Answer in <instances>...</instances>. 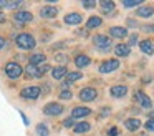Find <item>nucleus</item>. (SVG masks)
I'll return each instance as SVG.
<instances>
[{
  "mask_svg": "<svg viewBox=\"0 0 154 136\" xmlns=\"http://www.w3.org/2000/svg\"><path fill=\"white\" fill-rule=\"evenodd\" d=\"M109 93L114 98H123V96L128 95V86L126 85H114V86H111Z\"/></svg>",
  "mask_w": 154,
  "mask_h": 136,
  "instance_id": "nucleus-14",
  "label": "nucleus"
},
{
  "mask_svg": "<svg viewBox=\"0 0 154 136\" xmlns=\"http://www.w3.org/2000/svg\"><path fill=\"white\" fill-rule=\"evenodd\" d=\"M90 63H91V58L88 55H76L75 56V65H76V68H85Z\"/></svg>",
  "mask_w": 154,
  "mask_h": 136,
  "instance_id": "nucleus-20",
  "label": "nucleus"
},
{
  "mask_svg": "<svg viewBox=\"0 0 154 136\" xmlns=\"http://www.w3.org/2000/svg\"><path fill=\"white\" fill-rule=\"evenodd\" d=\"M93 43L100 52H109L111 48V36H106L103 33H98L93 36Z\"/></svg>",
  "mask_w": 154,
  "mask_h": 136,
  "instance_id": "nucleus-3",
  "label": "nucleus"
},
{
  "mask_svg": "<svg viewBox=\"0 0 154 136\" xmlns=\"http://www.w3.org/2000/svg\"><path fill=\"white\" fill-rule=\"evenodd\" d=\"M40 96H42V88L40 86H35V85L25 86L20 91V98H23V100H38Z\"/></svg>",
  "mask_w": 154,
  "mask_h": 136,
  "instance_id": "nucleus-4",
  "label": "nucleus"
},
{
  "mask_svg": "<svg viewBox=\"0 0 154 136\" xmlns=\"http://www.w3.org/2000/svg\"><path fill=\"white\" fill-rule=\"evenodd\" d=\"M37 134H38V136H48V134H50V131H48V126L45 125V123H40V125L37 126Z\"/></svg>",
  "mask_w": 154,
  "mask_h": 136,
  "instance_id": "nucleus-27",
  "label": "nucleus"
},
{
  "mask_svg": "<svg viewBox=\"0 0 154 136\" xmlns=\"http://www.w3.org/2000/svg\"><path fill=\"white\" fill-rule=\"evenodd\" d=\"M141 3H143L141 0H131V2L129 0H124L123 7H126V8H133V7H141Z\"/></svg>",
  "mask_w": 154,
  "mask_h": 136,
  "instance_id": "nucleus-28",
  "label": "nucleus"
},
{
  "mask_svg": "<svg viewBox=\"0 0 154 136\" xmlns=\"http://www.w3.org/2000/svg\"><path fill=\"white\" fill-rule=\"evenodd\" d=\"M91 115V109L86 106H76V108L71 109V118L73 119H80V118H86Z\"/></svg>",
  "mask_w": 154,
  "mask_h": 136,
  "instance_id": "nucleus-11",
  "label": "nucleus"
},
{
  "mask_svg": "<svg viewBox=\"0 0 154 136\" xmlns=\"http://www.w3.org/2000/svg\"><path fill=\"white\" fill-rule=\"evenodd\" d=\"M55 62H57V63H65V65H66L68 56L65 55V53H57V55H55Z\"/></svg>",
  "mask_w": 154,
  "mask_h": 136,
  "instance_id": "nucleus-29",
  "label": "nucleus"
},
{
  "mask_svg": "<svg viewBox=\"0 0 154 136\" xmlns=\"http://www.w3.org/2000/svg\"><path fill=\"white\" fill-rule=\"evenodd\" d=\"M14 20L18 23V25H23V23H30L33 20V15H32L28 10H17L14 13Z\"/></svg>",
  "mask_w": 154,
  "mask_h": 136,
  "instance_id": "nucleus-6",
  "label": "nucleus"
},
{
  "mask_svg": "<svg viewBox=\"0 0 154 136\" xmlns=\"http://www.w3.org/2000/svg\"><path fill=\"white\" fill-rule=\"evenodd\" d=\"M4 71L7 75V78H10V80H17L23 75V68L17 62H7L4 66Z\"/></svg>",
  "mask_w": 154,
  "mask_h": 136,
  "instance_id": "nucleus-2",
  "label": "nucleus"
},
{
  "mask_svg": "<svg viewBox=\"0 0 154 136\" xmlns=\"http://www.w3.org/2000/svg\"><path fill=\"white\" fill-rule=\"evenodd\" d=\"M5 43H7V42H5V38H4L2 35H0V50H2V48L5 46Z\"/></svg>",
  "mask_w": 154,
  "mask_h": 136,
  "instance_id": "nucleus-43",
  "label": "nucleus"
},
{
  "mask_svg": "<svg viewBox=\"0 0 154 136\" xmlns=\"http://www.w3.org/2000/svg\"><path fill=\"white\" fill-rule=\"evenodd\" d=\"M134 100H136L137 103H139L143 108H146V109H151L152 108V101H151V98L146 95L144 91H141V90H137L136 93H134Z\"/></svg>",
  "mask_w": 154,
  "mask_h": 136,
  "instance_id": "nucleus-7",
  "label": "nucleus"
},
{
  "mask_svg": "<svg viewBox=\"0 0 154 136\" xmlns=\"http://www.w3.org/2000/svg\"><path fill=\"white\" fill-rule=\"evenodd\" d=\"M5 20H7L5 13H4V12H0V25H2V23H5Z\"/></svg>",
  "mask_w": 154,
  "mask_h": 136,
  "instance_id": "nucleus-42",
  "label": "nucleus"
},
{
  "mask_svg": "<svg viewBox=\"0 0 154 136\" xmlns=\"http://www.w3.org/2000/svg\"><path fill=\"white\" fill-rule=\"evenodd\" d=\"M136 15L143 17V18H149V17L154 15V7L152 5H141V7H137Z\"/></svg>",
  "mask_w": 154,
  "mask_h": 136,
  "instance_id": "nucleus-15",
  "label": "nucleus"
},
{
  "mask_svg": "<svg viewBox=\"0 0 154 136\" xmlns=\"http://www.w3.org/2000/svg\"><path fill=\"white\" fill-rule=\"evenodd\" d=\"M118 134H119V129H118L116 126L109 128V131H108V136H118Z\"/></svg>",
  "mask_w": 154,
  "mask_h": 136,
  "instance_id": "nucleus-38",
  "label": "nucleus"
},
{
  "mask_svg": "<svg viewBox=\"0 0 154 136\" xmlns=\"http://www.w3.org/2000/svg\"><path fill=\"white\" fill-rule=\"evenodd\" d=\"M96 96H98V91L94 88H91V86H85L80 91L81 101H93V100H96Z\"/></svg>",
  "mask_w": 154,
  "mask_h": 136,
  "instance_id": "nucleus-9",
  "label": "nucleus"
},
{
  "mask_svg": "<svg viewBox=\"0 0 154 136\" xmlns=\"http://www.w3.org/2000/svg\"><path fill=\"white\" fill-rule=\"evenodd\" d=\"M75 125H76V123H75V119L71 118V116H68L66 119H63V126H65V128H73Z\"/></svg>",
  "mask_w": 154,
  "mask_h": 136,
  "instance_id": "nucleus-32",
  "label": "nucleus"
},
{
  "mask_svg": "<svg viewBox=\"0 0 154 136\" xmlns=\"http://www.w3.org/2000/svg\"><path fill=\"white\" fill-rule=\"evenodd\" d=\"M139 48L143 53H146V55H152L154 53V45L151 40H143V42H139Z\"/></svg>",
  "mask_w": 154,
  "mask_h": 136,
  "instance_id": "nucleus-22",
  "label": "nucleus"
},
{
  "mask_svg": "<svg viewBox=\"0 0 154 136\" xmlns=\"http://www.w3.org/2000/svg\"><path fill=\"white\" fill-rule=\"evenodd\" d=\"M23 5V2H5V7L7 8H18V7Z\"/></svg>",
  "mask_w": 154,
  "mask_h": 136,
  "instance_id": "nucleus-33",
  "label": "nucleus"
},
{
  "mask_svg": "<svg viewBox=\"0 0 154 136\" xmlns=\"http://www.w3.org/2000/svg\"><path fill=\"white\" fill-rule=\"evenodd\" d=\"M15 43L20 50H32L37 45V40L32 33H18L17 38H15Z\"/></svg>",
  "mask_w": 154,
  "mask_h": 136,
  "instance_id": "nucleus-1",
  "label": "nucleus"
},
{
  "mask_svg": "<svg viewBox=\"0 0 154 136\" xmlns=\"http://www.w3.org/2000/svg\"><path fill=\"white\" fill-rule=\"evenodd\" d=\"M45 60H47V55L42 53V52H35V53H32V55L28 56V63H30V65H37V66L43 65Z\"/></svg>",
  "mask_w": 154,
  "mask_h": 136,
  "instance_id": "nucleus-12",
  "label": "nucleus"
},
{
  "mask_svg": "<svg viewBox=\"0 0 154 136\" xmlns=\"http://www.w3.org/2000/svg\"><path fill=\"white\" fill-rule=\"evenodd\" d=\"M124 126H126L128 131H137L141 128V121L137 118H128L124 121Z\"/></svg>",
  "mask_w": 154,
  "mask_h": 136,
  "instance_id": "nucleus-21",
  "label": "nucleus"
},
{
  "mask_svg": "<svg viewBox=\"0 0 154 136\" xmlns=\"http://www.w3.org/2000/svg\"><path fill=\"white\" fill-rule=\"evenodd\" d=\"M114 53H116V56H119V58L121 56L124 58V56H128L131 53V46L128 45V43H118V45L114 46Z\"/></svg>",
  "mask_w": 154,
  "mask_h": 136,
  "instance_id": "nucleus-18",
  "label": "nucleus"
},
{
  "mask_svg": "<svg viewBox=\"0 0 154 136\" xmlns=\"http://www.w3.org/2000/svg\"><path fill=\"white\" fill-rule=\"evenodd\" d=\"M20 116H22V119H23L25 126H28V125H30V121H28V118H27V116H25V115H23V113H22V111H20Z\"/></svg>",
  "mask_w": 154,
  "mask_h": 136,
  "instance_id": "nucleus-41",
  "label": "nucleus"
},
{
  "mask_svg": "<svg viewBox=\"0 0 154 136\" xmlns=\"http://www.w3.org/2000/svg\"><path fill=\"white\" fill-rule=\"evenodd\" d=\"M40 15L43 17V18H55V17L58 15V8L53 5H45V7H42Z\"/></svg>",
  "mask_w": 154,
  "mask_h": 136,
  "instance_id": "nucleus-13",
  "label": "nucleus"
},
{
  "mask_svg": "<svg viewBox=\"0 0 154 136\" xmlns=\"http://www.w3.org/2000/svg\"><path fill=\"white\" fill-rule=\"evenodd\" d=\"M60 98L61 100H71L73 98V93L70 90H63V91H60Z\"/></svg>",
  "mask_w": 154,
  "mask_h": 136,
  "instance_id": "nucleus-30",
  "label": "nucleus"
},
{
  "mask_svg": "<svg viewBox=\"0 0 154 136\" xmlns=\"http://www.w3.org/2000/svg\"><path fill=\"white\" fill-rule=\"evenodd\" d=\"M144 128H146L147 131H154V119H147V121L144 123Z\"/></svg>",
  "mask_w": 154,
  "mask_h": 136,
  "instance_id": "nucleus-34",
  "label": "nucleus"
},
{
  "mask_svg": "<svg viewBox=\"0 0 154 136\" xmlns=\"http://www.w3.org/2000/svg\"><path fill=\"white\" fill-rule=\"evenodd\" d=\"M136 43H137V35H136V33L129 35V43H128V45H129V46H134Z\"/></svg>",
  "mask_w": 154,
  "mask_h": 136,
  "instance_id": "nucleus-36",
  "label": "nucleus"
},
{
  "mask_svg": "<svg viewBox=\"0 0 154 136\" xmlns=\"http://www.w3.org/2000/svg\"><path fill=\"white\" fill-rule=\"evenodd\" d=\"M5 7V0H0V12H2V8Z\"/></svg>",
  "mask_w": 154,
  "mask_h": 136,
  "instance_id": "nucleus-44",
  "label": "nucleus"
},
{
  "mask_svg": "<svg viewBox=\"0 0 154 136\" xmlns=\"http://www.w3.org/2000/svg\"><path fill=\"white\" fill-rule=\"evenodd\" d=\"M100 7H101V12L103 13H111L116 8V3L113 0H103V2H100Z\"/></svg>",
  "mask_w": 154,
  "mask_h": 136,
  "instance_id": "nucleus-25",
  "label": "nucleus"
},
{
  "mask_svg": "<svg viewBox=\"0 0 154 136\" xmlns=\"http://www.w3.org/2000/svg\"><path fill=\"white\" fill-rule=\"evenodd\" d=\"M65 111V106L61 103H47L43 106V113L47 116H60Z\"/></svg>",
  "mask_w": 154,
  "mask_h": 136,
  "instance_id": "nucleus-5",
  "label": "nucleus"
},
{
  "mask_svg": "<svg viewBox=\"0 0 154 136\" xmlns=\"http://www.w3.org/2000/svg\"><path fill=\"white\" fill-rule=\"evenodd\" d=\"M101 23H103V18H101V17L93 15V17H90V18H88V22H86V30L98 28V27H101Z\"/></svg>",
  "mask_w": 154,
  "mask_h": 136,
  "instance_id": "nucleus-23",
  "label": "nucleus"
},
{
  "mask_svg": "<svg viewBox=\"0 0 154 136\" xmlns=\"http://www.w3.org/2000/svg\"><path fill=\"white\" fill-rule=\"evenodd\" d=\"M109 111H111L109 108H103V109H101V118H106V116L109 115Z\"/></svg>",
  "mask_w": 154,
  "mask_h": 136,
  "instance_id": "nucleus-40",
  "label": "nucleus"
},
{
  "mask_svg": "<svg viewBox=\"0 0 154 136\" xmlns=\"http://www.w3.org/2000/svg\"><path fill=\"white\" fill-rule=\"evenodd\" d=\"M63 22L66 23V25H80V23L83 22V17L78 12H71V13H66V15H65Z\"/></svg>",
  "mask_w": 154,
  "mask_h": 136,
  "instance_id": "nucleus-10",
  "label": "nucleus"
},
{
  "mask_svg": "<svg viewBox=\"0 0 154 136\" xmlns=\"http://www.w3.org/2000/svg\"><path fill=\"white\" fill-rule=\"evenodd\" d=\"M66 75H68L66 65H60V66H55V68H51V76H53L55 80H63Z\"/></svg>",
  "mask_w": 154,
  "mask_h": 136,
  "instance_id": "nucleus-16",
  "label": "nucleus"
},
{
  "mask_svg": "<svg viewBox=\"0 0 154 136\" xmlns=\"http://www.w3.org/2000/svg\"><path fill=\"white\" fill-rule=\"evenodd\" d=\"M141 30L146 33H154V23H146V25H141Z\"/></svg>",
  "mask_w": 154,
  "mask_h": 136,
  "instance_id": "nucleus-31",
  "label": "nucleus"
},
{
  "mask_svg": "<svg viewBox=\"0 0 154 136\" xmlns=\"http://www.w3.org/2000/svg\"><path fill=\"white\" fill-rule=\"evenodd\" d=\"M90 129H91V125L88 121H80V123H76V125L73 126V131L78 133V134H81V133H88Z\"/></svg>",
  "mask_w": 154,
  "mask_h": 136,
  "instance_id": "nucleus-24",
  "label": "nucleus"
},
{
  "mask_svg": "<svg viewBox=\"0 0 154 136\" xmlns=\"http://www.w3.org/2000/svg\"><path fill=\"white\" fill-rule=\"evenodd\" d=\"M81 78H83L81 71H68V75L65 76L66 83H75V81H78V80H81Z\"/></svg>",
  "mask_w": 154,
  "mask_h": 136,
  "instance_id": "nucleus-26",
  "label": "nucleus"
},
{
  "mask_svg": "<svg viewBox=\"0 0 154 136\" xmlns=\"http://www.w3.org/2000/svg\"><path fill=\"white\" fill-rule=\"evenodd\" d=\"M88 32H90V30H86V28H78V30H76V35L86 38V36H88Z\"/></svg>",
  "mask_w": 154,
  "mask_h": 136,
  "instance_id": "nucleus-35",
  "label": "nucleus"
},
{
  "mask_svg": "<svg viewBox=\"0 0 154 136\" xmlns=\"http://www.w3.org/2000/svg\"><path fill=\"white\" fill-rule=\"evenodd\" d=\"M109 35L113 38H126L128 36V30L124 27H111L109 28Z\"/></svg>",
  "mask_w": 154,
  "mask_h": 136,
  "instance_id": "nucleus-19",
  "label": "nucleus"
},
{
  "mask_svg": "<svg viewBox=\"0 0 154 136\" xmlns=\"http://www.w3.org/2000/svg\"><path fill=\"white\" fill-rule=\"evenodd\" d=\"M81 5H83L85 8H94V7H96V2H88V0H85V2H81Z\"/></svg>",
  "mask_w": 154,
  "mask_h": 136,
  "instance_id": "nucleus-37",
  "label": "nucleus"
},
{
  "mask_svg": "<svg viewBox=\"0 0 154 136\" xmlns=\"http://www.w3.org/2000/svg\"><path fill=\"white\" fill-rule=\"evenodd\" d=\"M119 68V60L113 58V60H106L100 65V73H111L114 70Z\"/></svg>",
  "mask_w": 154,
  "mask_h": 136,
  "instance_id": "nucleus-8",
  "label": "nucleus"
},
{
  "mask_svg": "<svg viewBox=\"0 0 154 136\" xmlns=\"http://www.w3.org/2000/svg\"><path fill=\"white\" fill-rule=\"evenodd\" d=\"M23 73H25V78H42L37 65H30V63H28V65L25 66Z\"/></svg>",
  "mask_w": 154,
  "mask_h": 136,
  "instance_id": "nucleus-17",
  "label": "nucleus"
},
{
  "mask_svg": "<svg viewBox=\"0 0 154 136\" xmlns=\"http://www.w3.org/2000/svg\"><path fill=\"white\" fill-rule=\"evenodd\" d=\"M126 23H128V27H133V28H134V27H137V22L134 18H128Z\"/></svg>",
  "mask_w": 154,
  "mask_h": 136,
  "instance_id": "nucleus-39",
  "label": "nucleus"
}]
</instances>
